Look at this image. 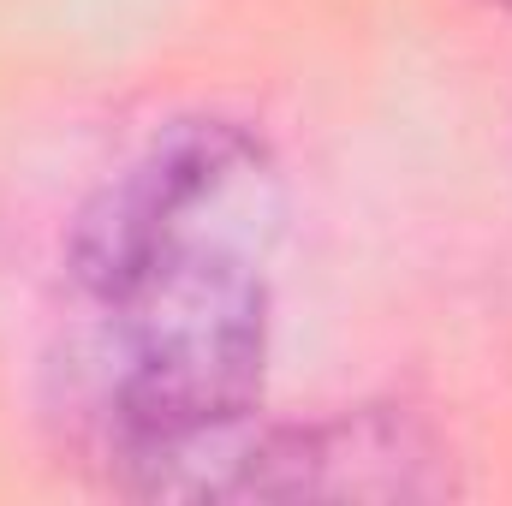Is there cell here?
<instances>
[{
  "instance_id": "obj_1",
  "label": "cell",
  "mask_w": 512,
  "mask_h": 506,
  "mask_svg": "<svg viewBox=\"0 0 512 506\" xmlns=\"http://www.w3.org/2000/svg\"><path fill=\"white\" fill-rule=\"evenodd\" d=\"M102 453L120 489L149 501H245L262 429L268 286L245 256L185 245L131 292L96 304Z\"/></svg>"
},
{
  "instance_id": "obj_3",
  "label": "cell",
  "mask_w": 512,
  "mask_h": 506,
  "mask_svg": "<svg viewBox=\"0 0 512 506\" xmlns=\"http://www.w3.org/2000/svg\"><path fill=\"white\" fill-rule=\"evenodd\" d=\"M447 489V453L405 405L262 429L251 471L256 501H435Z\"/></svg>"
},
{
  "instance_id": "obj_4",
  "label": "cell",
  "mask_w": 512,
  "mask_h": 506,
  "mask_svg": "<svg viewBox=\"0 0 512 506\" xmlns=\"http://www.w3.org/2000/svg\"><path fill=\"white\" fill-rule=\"evenodd\" d=\"M489 6H501V12H512V0H489Z\"/></svg>"
},
{
  "instance_id": "obj_2",
  "label": "cell",
  "mask_w": 512,
  "mask_h": 506,
  "mask_svg": "<svg viewBox=\"0 0 512 506\" xmlns=\"http://www.w3.org/2000/svg\"><path fill=\"white\" fill-rule=\"evenodd\" d=\"M262 149L233 120H173L155 131L126 167L78 209L66 268L90 304H114L155 262L185 245H203L191 227L239 179H251Z\"/></svg>"
}]
</instances>
